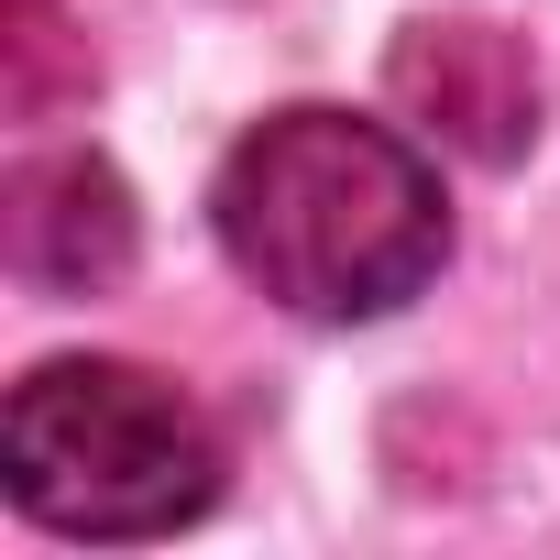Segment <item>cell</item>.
<instances>
[{"label":"cell","mask_w":560,"mask_h":560,"mask_svg":"<svg viewBox=\"0 0 560 560\" xmlns=\"http://www.w3.org/2000/svg\"><path fill=\"white\" fill-rule=\"evenodd\" d=\"M209 231L242 264V287H264L298 319H396L429 275L451 264V198L440 165L352 110H275L253 121L220 176H209Z\"/></svg>","instance_id":"obj_1"},{"label":"cell","mask_w":560,"mask_h":560,"mask_svg":"<svg viewBox=\"0 0 560 560\" xmlns=\"http://www.w3.org/2000/svg\"><path fill=\"white\" fill-rule=\"evenodd\" d=\"M0 472L12 505L56 538H165L220 505V429L187 385L110 352H67L12 385Z\"/></svg>","instance_id":"obj_2"},{"label":"cell","mask_w":560,"mask_h":560,"mask_svg":"<svg viewBox=\"0 0 560 560\" xmlns=\"http://www.w3.org/2000/svg\"><path fill=\"white\" fill-rule=\"evenodd\" d=\"M132 242H143L132 187L100 154H34V165H12V187H0V253H12V275H34L56 298L121 287Z\"/></svg>","instance_id":"obj_3"},{"label":"cell","mask_w":560,"mask_h":560,"mask_svg":"<svg viewBox=\"0 0 560 560\" xmlns=\"http://www.w3.org/2000/svg\"><path fill=\"white\" fill-rule=\"evenodd\" d=\"M396 100H407L451 154H472V165H505V154H527V132H538V78H527V56H516L494 23H407V45H396Z\"/></svg>","instance_id":"obj_4"},{"label":"cell","mask_w":560,"mask_h":560,"mask_svg":"<svg viewBox=\"0 0 560 560\" xmlns=\"http://www.w3.org/2000/svg\"><path fill=\"white\" fill-rule=\"evenodd\" d=\"M89 34L56 0H0V110L12 121H56L67 100H89Z\"/></svg>","instance_id":"obj_5"}]
</instances>
